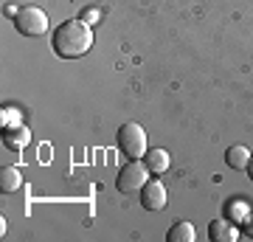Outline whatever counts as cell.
<instances>
[{"mask_svg":"<svg viewBox=\"0 0 253 242\" xmlns=\"http://www.w3.org/2000/svg\"><path fill=\"white\" fill-rule=\"evenodd\" d=\"M93 45V28L84 20H65L51 34V48L62 59H79L90 51Z\"/></svg>","mask_w":253,"mask_h":242,"instance_id":"cell-1","label":"cell"},{"mask_svg":"<svg viewBox=\"0 0 253 242\" xmlns=\"http://www.w3.org/2000/svg\"><path fill=\"white\" fill-rule=\"evenodd\" d=\"M118 149L129 161H141L146 155V130L135 121H126L118 127Z\"/></svg>","mask_w":253,"mask_h":242,"instance_id":"cell-2","label":"cell"},{"mask_svg":"<svg viewBox=\"0 0 253 242\" xmlns=\"http://www.w3.org/2000/svg\"><path fill=\"white\" fill-rule=\"evenodd\" d=\"M149 175H152V172L146 169V163H141V161H129V163H124V166L118 169L116 186H118V192H121V194H138V192H141V189L146 186Z\"/></svg>","mask_w":253,"mask_h":242,"instance_id":"cell-3","label":"cell"},{"mask_svg":"<svg viewBox=\"0 0 253 242\" xmlns=\"http://www.w3.org/2000/svg\"><path fill=\"white\" fill-rule=\"evenodd\" d=\"M48 26H51V20H48V14L40 6H26L14 17V28L23 37H42L48 31Z\"/></svg>","mask_w":253,"mask_h":242,"instance_id":"cell-4","label":"cell"},{"mask_svg":"<svg viewBox=\"0 0 253 242\" xmlns=\"http://www.w3.org/2000/svg\"><path fill=\"white\" fill-rule=\"evenodd\" d=\"M141 194V206L146 208V211H161V208H166V186H163L161 180H146V186L138 192Z\"/></svg>","mask_w":253,"mask_h":242,"instance_id":"cell-5","label":"cell"},{"mask_svg":"<svg viewBox=\"0 0 253 242\" xmlns=\"http://www.w3.org/2000/svg\"><path fill=\"white\" fill-rule=\"evenodd\" d=\"M208 240L211 242H236L239 240V225H234L228 217H219L208 225Z\"/></svg>","mask_w":253,"mask_h":242,"instance_id":"cell-6","label":"cell"},{"mask_svg":"<svg viewBox=\"0 0 253 242\" xmlns=\"http://www.w3.org/2000/svg\"><path fill=\"white\" fill-rule=\"evenodd\" d=\"M251 214H253V206L248 203V200H228L225 203V217L231 220L234 225H245L248 220H251Z\"/></svg>","mask_w":253,"mask_h":242,"instance_id":"cell-7","label":"cell"},{"mask_svg":"<svg viewBox=\"0 0 253 242\" xmlns=\"http://www.w3.org/2000/svg\"><path fill=\"white\" fill-rule=\"evenodd\" d=\"M225 163L231 166V169H248V163H251V149H248L245 144L228 146L225 149Z\"/></svg>","mask_w":253,"mask_h":242,"instance_id":"cell-8","label":"cell"},{"mask_svg":"<svg viewBox=\"0 0 253 242\" xmlns=\"http://www.w3.org/2000/svg\"><path fill=\"white\" fill-rule=\"evenodd\" d=\"M144 163L152 175H163V172L169 169V152L166 149H146Z\"/></svg>","mask_w":253,"mask_h":242,"instance_id":"cell-9","label":"cell"},{"mask_svg":"<svg viewBox=\"0 0 253 242\" xmlns=\"http://www.w3.org/2000/svg\"><path fill=\"white\" fill-rule=\"evenodd\" d=\"M166 240L169 242H194L197 240V231H194V225L189 220H183V223H174L169 231H166Z\"/></svg>","mask_w":253,"mask_h":242,"instance_id":"cell-10","label":"cell"},{"mask_svg":"<svg viewBox=\"0 0 253 242\" xmlns=\"http://www.w3.org/2000/svg\"><path fill=\"white\" fill-rule=\"evenodd\" d=\"M23 186V178H20V172L14 166H3L0 169V189H3V194H11V192H17Z\"/></svg>","mask_w":253,"mask_h":242,"instance_id":"cell-11","label":"cell"},{"mask_svg":"<svg viewBox=\"0 0 253 242\" xmlns=\"http://www.w3.org/2000/svg\"><path fill=\"white\" fill-rule=\"evenodd\" d=\"M28 138H31V135H28L26 127H11L9 135H6L3 141H6V146H11V149H20V146H26L28 144Z\"/></svg>","mask_w":253,"mask_h":242,"instance_id":"cell-12","label":"cell"},{"mask_svg":"<svg viewBox=\"0 0 253 242\" xmlns=\"http://www.w3.org/2000/svg\"><path fill=\"white\" fill-rule=\"evenodd\" d=\"M3 127L6 130H11V127H20V110H14V107H3Z\"/></svg>","mask_w":253,"mask_h":242,"instance_id":"cell-13","label":"cell"},{"mask_svg":"<svg viewBox=\"0 0 253 242\" xmlns=\"http://www.w3.org/2000/svg\"><path fill=\"white\" fill-rule=\"evenodd\" d=\"M99 17H101L99 9H84V11H82V17H79V20H84L87 26H96V23H99Z\"/></svg>","mask_w":253,"mask_h":242,"instance_id":"cell-14","label":"cell"},{"mask_svg":"<svg viewBox=\"0 0 253 242\" xmlns=\"http://www.w3.org/2000/svg\"><path fill=\"white\" fill-rule=\"evenodd\" d=\"M17 11H20V9H14V6H6V9H3V14L14 20V17H17Z\"/></svg>","mask_w":253,"mask_h":242,"instance_id":"cell-15","label":"cell"},{"mask_svg":"<svg viewBox=\"0 0 253 242\" xmlns=\"http://www.w3.org/2000/svg\"><path fill=\"white\" fill-rule=\"evenodd\" d=\"M245 231H248V237H253V214H251V220L245 223Z\"/></svg>","mask_w":253,"mask_h":242,"instance_id":"cell-16","label":"cell"},{"mask_svg":"<svg viewBox=\"0 0 253 242\" xmlns=\"http://www.w3.org/2000/svg\"><path fill=\"white\" fill-rule=\"evenodd\" d=\"M248 175H251V180H253V155H251V163H248Z\"/></svg>","mask_w":253,"mask_h":242,"instance_id":"cell-17","label":"cell"}]
</instances>
